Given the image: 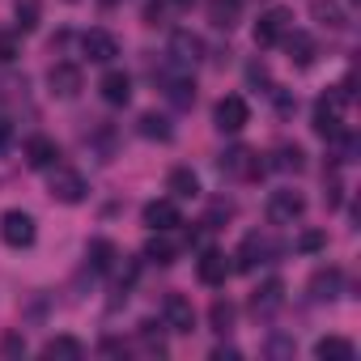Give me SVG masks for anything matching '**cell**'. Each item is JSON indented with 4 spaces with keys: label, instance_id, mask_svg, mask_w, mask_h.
Returning <instances> with one entry per match:
<instances>
[{
    "label": "cell",
    "instance_id": "6da1fadb",
    "mask_svg": "<svg viewBox=\"0 0 361 361\" xmlns=\"http://www.w3.org/2000/svg\"><path fill=\"white\" fill-rule=\"evenodd\" d=\"M353 102V90L348 85H336V90H327V94H319V102H314V111H310V128L323 136V140H336L340 132H344V106Z\"/></svg>",
    "mask_w": 361,
    "mask_h": 361
},
{
    "label": "cell",
    "instance_id": "7a4b0ae2",
    "mask_svg": "<svg viewBox=\"0 0 361 361\" xmlns=\"http://www.w3.org/2000/svg\"><path fill=\"white\" fill-rule=\"evenodd\" d=\"M247 123H251V106H247V98L226 94V98L213 106V128H217L221 136H238Z\"/></svg>",
    "mask_w": 361,
    "mask_h": 361
},
{
    "label": "cell",
    "instance_id": "3957f363",
    "mask_svg": "<svg viewBox=\"0 0 361 361\" xmlns=\"http://www.w3.org/2000/svg\"><path fill=\"white\" fill-rule=\"evenodd\" d=\"M0 238H5V247L22 251V247H35V238H39V226H35V217H30V213H22V209H9L5 217H0Z\"/></svg>",
    "mask_w": 361,
    "mask_h": 361
},
{
    "label": "cell",
    "instance_id": "277c9868",
    "mask_svg": "<svg viewBox=\"0 0 361 361\" xmlns=\"http://www.w3.org/2000/svg\"><path fill=\"white\" fill-rule=\"evenodd\" d=\"M289 30H293V13H289L285 5H272V9L259 13V22H255V47H276Z\"/></svg>",
    "mask_w": 361,
    "mask_h": 361
},
{
    "label": "cell",
    "instance_id": "5b68a950",
    "mask_svg": "<svg viewBox=\"0 0 361 361\" xmlns=\"http://www.w3.org/2000/svg\"><path fill=\"white\" fill-rule=\"evenodd\" d=\"M47 192H51V200H60V204H81L90 188H85V178H81L73 166H56L51 178H47Z\"/></svg>",
    "mask_w": 361,
    "mask_h": 361
},
{
    "label": "cell",
    "instance_id": "8992f818",
    "mask_svg": "<svg viewBox=\"0 0 361 361\" xmlns=\"http://www.w3.org/2000/svg\"><path fill=\"white\" fill-rule=\"evenodd\" d=\"M221 174H230V178H247V183H255V178L264 174V161H259V153H255V149H247V145H234V149H226V153H221Z\"/></svg>",
    "mask_w": 361,
    "mask_h": 361
},
{
    "label": "cell",
    "instance_id": "52a82bcc",
    "mask_svg": "<svg viewBox=\"0 0 361 361\" xmlns=\"http://www.w3.org/2000/svg\"><path fill=\"white\" fill-rule=\"evenodd\" d=\"M234 259H238V264H234L238 272H255L259 264H272V259H276V243H272L268 234H259V230H255V234H247V238H243V247H238V255H234Z\"/></svg>",
    "mask_w": 361,
    "mask_h": 361
},
{
    "label": "cell",
    "instance_id": "ba28073f",
    "mask_svg": "<svg viewBox=\"0 0 361 361\" xmlns=\"http://www.w3.org/2000/svg\"><path fill=\"white\" fill-rule=\"evenodd\" d=\"M302 213H306V196H302V192L281 188V192L268 196V221H272V226H293Z\"/></svg>",
    "mask_w": 361,
    "mask_h": 361
},
{
    "label": "cell",
    "instance_id": "9c48e42d",
    "mask_svg": "<svg viewBox=\"0 0 361 361\" xmlns=\"http://www.w3.org/2000/svg\"><path fill=\"white\" fill-rule=\"evenodd\" d=\"M161 323H166L170 331H178V336H192V331H196V306H192L183 293H170V298L161 302Z\"/></svg>",
    "mask_w": 361,
    "mask_h": 361
},
{
    "label": "cell",
    "instance_id": "30bf717a",
    "mask_svg": "<svg viewBox=\"0 0 361 361\" xmlns=\"http://www.w3.org/2000/svg\"><path fill=\"white\" fill-rule=\"evenodd\" d=\"M230 272H234V264H230L226 251H213V247H209V251L196 259V276H200L209 289H221V285L230 281Z\"/></svg>",
    "mask_w": 361,
    "mask_h": 361
},
{
    "label": "cell",
    "instance_id": "8fae6325",
    "mask_svg": "<svg viewBox=\"0 0 361 361\" xmlns=\"http://www.w3.org/2000/svg\"><path fill=\"white\" fill-rule=\"evenodd\" d=\"M81 51L94 60V64H111L119 56V39L111 30H85L81 35Z\"/></svg>",
    "mask_w": 361,
    "mask_h": 361
},
{
    "label": "cell",
    "instance_id": "7c38bea8",
    "mask_svg": "<svg viewBox=\"0 0 361 361\" xmlns=\"http://www.w3.org/2000/svg\"><path fill=\"white\" fill-rule=\"evenodd\" d=\"M47 85H51L56 98H77L81 94V68L68 64V60H60V64L47 68Z\"/></svg>",
    "mask_w": 361,
    "mask_h": 361
},
{
    "label": "cell",
    "instance_id": "4fadbf2b",
    "mask_svg": "<svg viewBox=\"0 0 361 361\" xmlns=\"http://www.w3.org/2000/svg\"><path fill=\"white\" fill-rule=\"evenodd\" d=\"M281 306H285V281H264V285L251 293V314H255V319H272Z\"/></svg>",
    "mask_w": 361,
    "mask_h": 361
},
{
    "label": "cell",
    "instance_id": "5bb4252c",
    "mask_svg": "<svg viewBox=\"0 0 361 361\" xmlns=\"http://www.w3.org/2000/svg\"><path fill=\"white\" fill-rule=\"evenodd\" d=\"M140 217H145V226H149V230H161V234H166V230H174V226H183V213H178V204H174V200H149Z\"/></svg>",
    "mask_w": 361,
    "mask_h": 361
},
{
    "label": "cell",
    "instance_id": "9a60e30c",
    "mask_svg": "<svg viewBox=\"0 0 361 361\" xmlns=\"http://www.w3.org/2000/svg\"><path fill=\"white\" fill-rule=\"evenodd\" d=\"M166 192H170V200H196V196H200L196 170H192V166H174V170L166 174Z\"/></svg>",
    "mask_w": 361,
    "mask_h": 361
},
{
    "label": "cell",
    "instance_id": "2e32d148",
    "mask_svg": "<svg viewBox=\"0 0 361 361\" xmlns=\"http://www.w3.org/2000/svg\"><path fill=\"white\" fill-rule=\"evenodd\" d=\"M170 56H174V64L192 68V64L204 56V39L192 35V30H174V39H170Z\"/></svg>",
    "mask_w": 361,
    "mask_h": 361
},
{
    "label": "cell",
    "instance_id": "e0dca14e",
    "mask_svg": "<svg viewBox=\"0 0 361 361\" xmlns=\"http://www.w3.org/2000/svg\"><path fill=\"white\" fill-rule=\"evenodd\" d=\"M281 43H285V51H289V64H298V68H310L314 56H319V47H314V39H310L306 30H289Z\"/></svg>",
    "mask_w": 361,
    "mask_h": 361
},
{
    "label": "cell",
    "instance_id": "ac0fdd59",
    "mask_svg": "<svg viewBox=\"0 0 361 361\" xmlns=\"http://www.w3.org/2000/svg\"><path fill=\"white\" fill-rule=\"evenodd\" d=\"M98 90H102V102H111V106H128V102H132V77L119 73V68H111V73L98 81Z\"/></svg>",
    "mask_w": 361,
    "mask_h": 361
},
{
    "label": "cell",
    "instance_id": "d6986e66",
    "mask_svg": "<svg viewBox=\"0 0 361 361\" xmlns=\"http://www.w3.org/2000/svg\"><path fill=\"white\" fill-rule=\"evenodd\" d=\"M56 157H60V145H56L51 136H30V140H26V166H35V170H51Z\"/></svg>",
    "mask_w": 361,
    "mask_h": 361
},
{
    "label": "cell",
    "instance_id": "ffe728a7",
    "mask_svg": "<svg viewBox=\"0 0 361 361\" xmlns=\"http://www.w3.org/2000/svg\"><path fill=\"white\" fill-rule=\"evenodd\" d=\"M340 285H344V272L340 268H319L310 276V298L314 302H331V298H340Z\"/></svg>",
    "mask_w": 361,
    "mask_h": 361
},
{
    "label": "cell",
    "instance_id": "44dd1931",
    "mask_svg": "<svg viewBox=\"0 0 361 361\" xmlns=\"http://www.w3.org/2000/svg\"><path fill=\"white\" fill-rule=\"evenodd\" d=\"M243 18V0H209V22L217 30H234Z\"/></svg>",
    "mask_w": 361,
    "mask_h": 361
},
{
    "label": "cell",
    "instance_id": "7402d4cb",
    "mask_svg": "<svg viewBox=\"0 0 361 361\" xmlns=\"http://www.w3.org/2000/svg\"><path fill=\"white\" fill-rule=\"evenodd\" d=\"M145 259H149V264H157V268H170V264L178 259V247H174L161 230H153V238L145 243Z\"/></svg>",
    "mask_w": 361,
    "mask_h": 361
},
{
    "label": "cell",
    "instance_id": "603a6c76",
    "mask_svg": "<svg viewBox=\"0 0 361 361\" xmlns=\"http://www.w3.org/2000/svg\"><path fill=\"white\" fill-rule=\"evenodd\" d=\"M314 357H319V361H353L357 348H353V340H344V336H323V340L314 344Z\"/></svg>",
    "mask_w": 361,
    "mask_h": 361
},
{
    "label": "cell",
    "instance_id": "cb8c5ba5",
    "mask_svg": "<svg viewBox=\"0 0 361 361\" xmlns=\"http://www.w3.org/2000/svg\"><path fill=\"white\" fill-rule=\"evenodd\" d=\"M161 85H166V98H170L178 111H188V106L196 102V81H192V77H161Z\"/></svg>",
    "mask_w": 361,
    "mask_h": 361
},
{
    "label": "cell",
    "instance_id": "d4e9b609",
    "mask_svg": "<svg viewBox=\"0 0 361 361\" xmlns=\"http://www.w3.org/2000/svg\"><path fill=\"white\" fill-rule=\"evenodd\" d=\"M310 13H314V22L327 26V30H344V26H348V18H344V9L336 5V0H310Z\"/></svg>",
    "mask_w": 361,
    "mask_h": 361
},
{
    "label": "cell",
    "instance_id": "484cf974",
    "mask_svg": "<svg viewBox=\"0 0 361 361\" xmlns=\"http://www.w3.org/2000/svg\"><path fill=\"white\" fill-rule=\"evenodd\" d=\"M43 357H47V361H56V357L77 361V357H85V344H81V340H73V336H51V340L43 344Z\"/></svg>",
    "mask_w": 361,
    "mask_h": 361
},
{
    "label": "cell",
    "instance_id": "4316f807",
    "mask_svg": "<svg viewBox=\"0 0 361 361\" xmlns=\"http://www.w3.org/2000/svg\"><path fill=\"white\" fill-rule=\"evenodd\" d=\"M115 259H119V251H115L111 238H94V243H90V268H94V272H111Z\"/></svg>",
    "mask_w": 361,
    "mask_h": 361
},
{
    "label": "cell",
    "instance_id": "83f0119b",
    "mask_svg": "<svg viewBox=\"0 0 361 361\" xmlns=\"http://www.w3.org/2000/svg\"><path fill=\"white\" fill-rule=\"evenodd\" d=\"M272 166H276L281 174H302V170H306V153H302L298 145H281L276 157H272Z\"/></svg>",
    "mask_w": 361,
    "mask_h": 361
},
{
    "label": "cell",
    "instance_id": "f1b7e54d",
    "mask_svg": "<svg viewBox=\"0 0 361 361\" xmlns=\"http://www.w3.org/2000/svg\"><path fill=\"white\" fill-rule=\"evenodd\" d=\"M140 136H149V140H170V136H174V128H170V119H166V115L145 111V115H140Z\"/></svg>",
    "mask_w": 361,
    "mask_h": 361
},
{
    "label": "cell",
    "instance_id": "f546056e",
    "mask_svg": "<svg viewBox=\"0 0 361 361\" xmlns=\"http://www.w3.org/2000/svg\"><path fill=\"white\" fill-rule=\"evenodd\" d=\"M209 323H213L217 336H230V331H234V306H230L226 298H217V302L209 306Z\"/></svg>",
    "mask_w": 361,
    "mask_h": 361
},
{
    "label": "cell",
    "instance_id": "4dcf8cb0",
    "mask_svg": "<svg viewBox=\"0 0 361 361\" xmlns=\"http://www.w3.org/2000/svg\"><path fill=\"white\" fill-rule=\"evenodd\" d=\"M39 26V0H18V30H35Z\"/></svg>",
    "mask_w": 361,
    "mask_h": 361
},
{
    "label": "cell",
    "instance_id": "1f68e13d",
    "mask_svg": "<svg viewBox=\"0 0 361 361\" xmlns=\"http://www.w3.org/2000/svg\"><path fill=\"white\" fill-rule=\"evenodd\" d=\"M18 56H22V43H18V35L0 30V64H13Z\"/></svg>",
    "mask_w": 361,
    "mask_h": 361
},
{
    "label": "cell",
    "instance_id": "d6a6232c",
    "mask_svg": "<svg viewBox=\"0 0 361 361\" xmlns=\"http://www.w3.org/2000/svg\"><path fill=\"white\" fill-rule=\"evenodd\" d=\"M247 81H251V85H264V90H272V77H268V68H264L259 60L247 68Z\"/></svg>",
    "mask_w": 361,
    "mask_h": 361
},
{
    "label": "cell",
    "instance_id": "836d02e7",
    "mask_svg": "<svg viewBox=\"0 0 361 361\" xmlns=\"http://www.w3.org/2000/svg\"><path fill=\"white\" fill-rule=\"evenodd\" d=\"M327 238H323V230H306L302 238H298V251H319Z\"/></svg>",
    "mask_w": 361,
    "mask_h": 361
},
{
    "label": "cell",
    "instance_id": "e575fe53",
    "mask_svg": "<svg viewBox=\"0 0 361 361\" xmlns=\"http://www.w3.org/2000/svg\"><path fill=\"white\" fill-rule=\"evenodd\" d=\"M243 353L234 348V344H221V348H213V361H238Z\"/></svg>",
    "mask_w": 361,
    "mask_h": 361
},
{
    "label": "cell",
    "instance_id": "d590c367",
    "mask_svg": "<svg viewBox=\"0 0 361 361\" xmlns=\"http://www.w3.org/2000/svg\"><path fill=\"white\" fill-rule=\"evenodd\" d=\"M9 140H13V123H9V119H5V115H0V149H5V145H9Z\"/></svg>",
    "mask_w": 361,
    "mask_h": 361
},
{
    "label": "cell",
    "instance_id": "8d00e7d4",
    "mask_svg": "<svg viewBox=\"0 0 361 361\" xmlns=\"http://www.w3.org/2000/svg\"><path fill=\"white\" fill-rule=\"evenodd\" d=\"M5 353H26V340H18V336H5Z\"/></svg>",
    "mask_w": 361,
    "mask_h": 361
},
{
    "label": "cell",
    "instance_id": "74e56055",
    "mask_svg": "<svg viewBox=\"0 0 361 361\" xmlns=\"http://www.w3.org/2000/svg\"><path fill=\"white\" fill-rule=\"evenodd\" d=\"M102 5H119V0H102Z\"/></svg>",
    "mask_w": 361,
    "mask_h": 361
}]
</instances>
